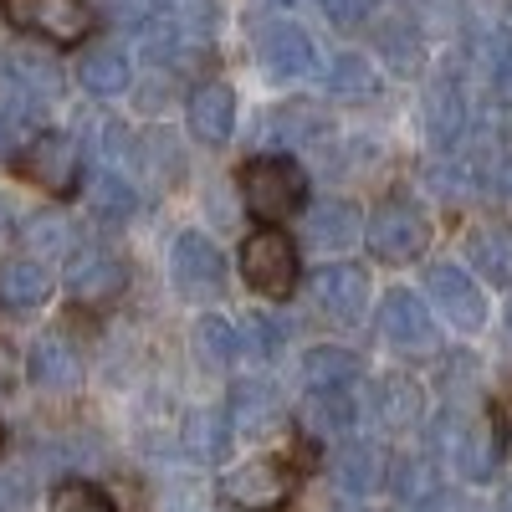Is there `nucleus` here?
I'll return each mask as SVG.
<instances>
[{"mask_svg":"<svg viewBox=\"0 0 512 512\" xmlns=\"http://www.w3.org/2000/svg\"><path fill=\"white\" fill-rule=\"evenodd\" d=\"M241 195H246L251 216L282 221V216H292V210H303L308 175H303V164L287 159V154H256L241 169Z\"/></svg>","mask_w":512,"mask_h":512,"instance_id":"nucleus-1","label":"nucleus"},{"mask_svg":"<svg viewBox=\"0 0 512 512\" xmlns=\"http://www.w3.org/2000/svg\"><path fill=\"white\" fill-rule=\"evenodd\" d=\"M369 251L379 256V262H415V256L425 251V241H431V226H425V216L410 205V200H384L374 216H369Z\"/></svg>","mask_w":512,"mask_h":512,"instance_id":"nucleus-2","label":"nucleus"},{"mask_svg":"<svg viewBox=\"0 0 512 512\" xmlns=\"http://www.w3.org/2000/svg\"><path fill=\"white\" fill-rule=\"evenodd\" d=\"M0 11H6L16 31H36L47 41H62V47H72V41L93 31L88 0H0Z\"/></svg>","mask_w":512,"mask_h":512,"instance_id":"nucleus-3","label":"nucleus"},{"mask_svg":"<svg viewBox=\"0 0 512 512\" xmlns=\"http://www.w3.org/2000/svg\"><path fill=\"white\" fill-rule=\"evenodd\" d=\"M241 277L262 292V297H287L297 287V251L282 231H256L241 246Z\"/></svg>","mask_w":512,"mask_h":512,"instance_id":"nucleus-4","label":"nucleus"},{"mask_svg":"<svg viewBox=\"0 0 512 512\" xmlns=\"http://www.w3.org/2000/svg\"><path fill=\"white\" fill-rule=\"evenodd\" d=\"M292 487H297L292 466L287 461H272V456H256V461L236 466V472L226 477V497L241 512H282L287 497H292Z\"/></svg>","mask_w":512,"mask_h":512,"instance_id":"nucleus-5","label":"nucleus"},{"mask_svg":"<svg viewBox=\"0 0 512 512\" xmlns=\"http://www.w3.org/2000/svg\"><path fill=\"white\" fill-rule=\"evenodd\" d=\"M0 93L11 98V108L21 113H36L41 103H52L62 93V67L47 57V52H6L0 62Z\"/></svg>","mask_w":512,"mask_h":512,"instance_id":"nucleus-6","label":"nucleus"},{"mask_svg":"<svg viewBox=\"0 0 512 512\" xmlns=\"http://www.w3.org/2000/svg\"><path fill=\"white\" fill-rule=\"evenodd\" d=\"M21 175L31 185H41L47 195H72L77 190V175H82V159H77V144L67 134H36L21 154Z\"/></svg>","mask_w":512,"mask_h":512,"instance_id":"nucleus-7","label":"nucleus"},{"mask_svg":"<svg viewBox=\"0 0 512 512\" xmlns=\"http://www.w3.org/2000/svg\"><path fill=\"white\" fill-rule=\"evenodd\" d=\"M123 287H128V267L118 262L113 251H103V246L72 251V262H67V292L77 297L82 308H103V303H113Z\"/></svg>","mask_w":512,"mask_h":512,"instance_id":"nucleus-8","label":"nucleus"},{"mask_svg":"<svg viewBox=\"0 0 512 512\" xmlns=\"http://www.w3.org/2000/svg\"><path fill=\"white\" fill-rule=\"evenodd\" d=\"M446 446L456 456V472L466 482H487L497 472V461H502V436H497V420L492 410H477L466 425H446Z\"/></svg>","mask_w":512,"mask_h":512,"instance_id":"nucleus-9","label":"nucleus"},{"mask_svg":"<svg viewBox=\"0 0 512 512\" xmlns=\"http://www.w3.org/2000/svg\"><path fill=\"white\" fill-rule=\"evenodd\" d=\"M169 272H175V287L185 297H216L221 277H226V262L200 231H185L175 241V251H169Z\"/></svg>","mask_w":512,"mask_h":512,"instance_id":"nucleus-10","label":"nucleus"},{"mask_svg":"<svg viewBox=\"0 0 512 512\" xmlns=\"http://www.w3.org/2000/svg\"><path fill=\"white\" fill-rule=\"evenodd\" d=\"M313 292H318L323 313H333L338 323H354V318H364V308H369V277H364L359 267H349V262L318 267V272H313Z\"/></svg>","mask_w":512,"mask_h":512,"instance_id":"nucleus-11","label":"nucleus"},{"mask_svg":"<svg viewBox=\"0 0 512 512\" xmlns=\"http://www.w3.org/2000/svg\"><path fill=\"white\" fill-rule=\"evenodd\" d=\"M431 297H436V308L456 323V328H482L487 318V303H482V292H477V277H466L456 262H441L431 272Z\"/></svg>","mask_w":512,"mask_h":512,"instance_id":"nucleus-12","label":"nucleus"},{"mask_svg":"<svg viewBox=\"0 0 512 512\" xmlns=\"http://www.w3.org/2000/svg\"><path fill=\"white\" fill-rule=\"evenodd\" d=\"M379 333L400 349H431L436 323H431V308H425L415 292H390L379 308Z\"/></svg>","mask_w":512,"mask_h":512,"instance_id":"nucleus-13","label":"nucleus"},{"mask_svg":"<svg viewBox=\"0 0 512 512\" xmlns=\"http://www.w3.org/2000/svg\"><path fill=\"white\" fill-rule=\"evenodd\" d=\"M256 57L272 77H308L318 67V47L297 26H267L256 36Z\"/></svg>","mask_w":512,"mask_h":512,"instance_id":"nucleus-14","label":"nucleus"},{"mask_svg":"<svg viewBox=\"0 0 512 512\" xmlns=\"http://www.w3.org/2000/svg\"><path fill=\"white\" fill-rule=\"evenodd\" d=\"M185 113H190V134L205 144H226L236 134V98L226 82H200Z\"/></svg>","mask_w":512,"mask_h":512,"instance_id":"nucleus-15","label":"nucleus"},{"mask_svg":"<svg viewBox=\"0 0 512 512\" xmlns=\"http://www.w3.org/2000/svg\"><path fill=\"white\" fill-rule=\"evenodd\" d=\"M466 128V93L456 77H436L431 93H425V139L436 149H451Z\"/></svg>","mask_w":512,"mask_h":512,"instance_id":"nucleus-16","label":"nucleus"},{"mask_svg":"<svg viewBox=\"0 0 512 512\" xmlns=\"http://www.w3.org/2000/svg\"><path fill=\"white\" fill-rule=\"evenodd\" d=\"M26 369H31V379L41 384V390H77V379H82V359H77V349L67 344L62 333L36 338Z\"/></svg>","mask_w":512,"mask_h":512,"instance_id":"nucleus-17","label":"nucleus"},{"mask_svg":"<svg viewBox=\"0 0 512 512\" xmlns=\"http://www.w3.org/2000/svg\"><path fill=\"white\" fill-rule=\"evenodd\" d=\"M52 297V272L36 262V256H16V262L0 267V308H41Z\"/></svg>","mask_w":512,"mask_h":512,"instance_id":"nucleus-18","label":"nucleus"},{"mask_svg":"<svg viewBox=\"0 0 512 512\" xmlns=\"http://www.w3.org/2000/svg\"><path fill=\"white\" fill-rule=\"evenodd\" d=\"M128 77H134V67H128L123 47H113V41H98V47H88L77 62V82L93 98H118L128 88Z\"/></svg>","mask_w":512,"mask_h":512,"instance_id":"nucleus-19","label":"nucleus"},{"mask_svg":"<svg viewBox=\"0 0 512 512\" xmlns=\"http://www.w3.org/2000/svg\"><path fill=\"white\" fill-rule=\"evenodd\" d=\"M277 420V390L262 379H236L231 384V425L241 436H262Z\"/></svg>","mask_w":512,"mask_h":512,"instance_id":"nucleus-20","label":"nucleus"},{"mask_svg":"<svg viewBox=\"0 0 512 512\" xmlns=\"http://www.w3.org/2000/svg\"><path fill=\"white\" fill-rule=\"evenodd\" d=\"M303 425L323 441H338L354 431V395L349 390H308L303 400Z\"/></svg>","mask_w":512,"mask_h":512,"instance_id":"nucleus-21","label":"nucleus"},{"mask_svg":"<svg viewBox=\"0 0 512 512\" xmlns=\"http://www.w3.org/2000/svg\"><path fill=\"white\" fill-rule=\"evenodd\" d=\"M231 410H195L185 420V451L195 461H221L231 451Z\"/></svg>","mask_w":512,"mask_h":512,"instance_id":"nucleus-22","label":"nucleus"},{"mask_svg":"<svg viewBox=\"0 0 512 512\" xmlns=\"http://www.w3.org/2000/svg\"><path fill=\"white\" fill-rule=\"evenodd\" d=\"M328 93L344 98V103H369L379 93V72L364 52H344L333 57V72H328Z\"/></svg>","mask_w":512,"mask_h":512,"instance_id":"nucleus-23","label":"nucleus"},{"mask_svg":"<svg viewBox=\"0 0 512 512\" xmlns=\"http://www.w3.org/2000/svg\"><path fill=\"white\" fill-rule=\"evenodd\" d=\"M308 236L318 246H349L359 236V210L349 200H323L308 210Z\"/></svg>","mask_w":512,"mask_h":512,"instance_id":"nucleus-24","label":"nucleus"},{"mask_svg":"<svg viewBox=\"0 0 512 512\" xmlns=\"http://www.w3.org/2000/svg\"><path fill=\"white\" fill-rule=\"evenodd\" d=\"M303 374H308V390H349L359 364L349 349H338V344H323L303 359Z\"/></svg>","mask_w":512,"mask_h":512,"instance_id":"nucleus-25","label":"nucleus"},{"mask_svg":"<svg viewBox=\"0 0 512 512\" xmlns=\"http://www.w3.org/2000/svg\"><path fill=\"white\" fill-rule=\"evenodd\" d=\"M333 477H338V487H344V492L369 497V492L379 487V477H384V461H379V451H374V446H349L344 456H338Z\"/></svg>","mask_w":512,"mask_h":512,"instance_id":"nucleus-26","label":"nucleus"},{"mask_svg":"<svg viewBox=\"0 0 512 512\" xmlns=\"http://www.w3.org/2000/svg\"><path fill=\"white\" fill-rule=\"evenodd\" d=\"M26 246L36 256H67L77 246V231H72V221L62 216V210H36V216L26 221Z\"/></svg>","mask_w":512,"mask_h":512,"instance_id":"nucleus-27","label":"nucleus"},{"mask_svg":"<svg viewBox=\"0 0 512 512\" xmlns=\"http://www.w3.org/2000/svg\"><path fill=\"white\" fill-rule=\"evenodd\" d=\"M472 262L487 282H512V236L507 231H482L472 241Z\"/></svg>","mask_w":512,"mask_h":512,"instance_id":"nucleus-28","label":"nucleus"},{"mask_svg":"<svg viewBox=\"0 0 512 512\" xmlns=\"http://www.w3.org/2000/svg\"><path fill=\"white\" fill-rule=\"evenodd\" d=\"M420 415V390L410 379H384L379 384V420L395 425V431H405V425Z\"/></svg>","mask_w":512,"mask_h":512,"instance_id":"nucleus-29","label":"nucleus"},{"mask_svg":"<svg viewBox=\"0 0 512 512\" xmlns=\"http://www.w3.org/2000/svg\"><path fill=\"white\" fill-rule=\"evenodd\" d=\"M195 344H200V354H205V364H231V354L241 349L236 344V328L226 323V318H200L195 323Z\"/></svg>","mask_w":512,"mask_h":512,"instance_id":"nucleus-30","label":"nucleus"},{"mask_svg":"<svg viewBox=\"0 0 512 512\" xmlns=\"http://www.w3.org/2000/svg\"><path fill=\"white\" fill-rule=\"evenodd\" d=\"M236 344H241L246 354H256V359H272V354L282 349V328H277L267 313H246V318H241V333H236Z\"/></svg>","mask_w":512,"mask_h":512,"instance_id":"nucleus-31","label":"nucleus"},{"mask_svg":"<svg viewBox=\"0 0 512 512\" xmlns=\"http://www.w3.org/2000/svg\"><path fill=\"white\" fill-rule=\"evenodd\" d=\"M93 205H98V216L123 221V216H134L139 195L128 190V180H123V175H103V180H98V190H93Z\"/></svg>","mask_w":512,"mask_h":512,"instance_id":"nucleus-32","label":"nucleus"},{"mask_svg":"<svg viewBox=\"0 0 512 512\" xmlns=\"http://www.w3.org/2000/svg\"><path fill=\"white\" fill-rule=\"evenodd\" d=\"M52 512H113V502L93 482H62L52 492Z\"/></svg>","mask_w":512,"mask_h":512,"instance_id":"nucleus-33","label":"nucleus"},{"mask_svg":"<svg viewBox=\"0 0 512 512\" xmlns=\"http://www.w3.org/2000/svg\"><path fill=\"white\" fill-rule=\"evenodd\" d=\"M154 6H159V16H169L190 36H205L210 31V0H154Z\"/></svg>","mask_w":512,"mask_h":512,"instance_id":"nucleus-34","label":"nucleus"},{"mask_svg":"<svg viewBox=\"0 0 512 512\" xmlns=\"http://www.w3.org/2000/svg\"><path fill=\"white\" fill-rule=\"evenodd\" d=\"M390 482H395V492L400 497H410V502H420V497H431V466L425 461H395V472H390Z\"/></svg>","mask_w":512,"mask_h":512,"instance_id":"nucleus-35","label":"nucleus"},{"mask_svg":"<svg viewBox=\"0 0 512 512\" xmlns=\"http://www.w3.org/2000/svg\"><path fill=\"white\" fill-rule=\"evenodd\" d=\"M26 118L31 113H21V108H0V159H11V154H21L31 139H26Z\"/></svg>","mask_w":512,"mask_h":512,"instance_id":"nucleus-36","label":"nucleus"},{"mask_svg":"<svg viewBox=\"0 0 512 512\" xmlns=\"http://www.w3.org/2000/svg\"><path fill=\"white\" fill-rule=\"evenodd\" d=\"M492 195H502V200H512V144H497L492 149V159H487V180H482Z\"/></svg>","mask_w":512,"mask_h":512,"instance_id":"nucleus-37","label":"nucleus"},{"mask_svg":"<svg viewBox=\"0 0 512 512\" xmlns=\"http://www.w3.org/2000/svg\"><path fill=\"white\" fill-rule=\"evenodd\" d=\"M26 502H31V477L26 472H0V512H26Z\"/></svg>","mask_w":512,"mask_h":512,"instance_id":"nucleus-38","label":"nucleus"},{"mask_svg":"<svg viewBox=\"0 0 512 512\" xmlns=\"http://www.w3.org/2000/svg\"><path fill=\"white\" fill-rule=\"evenodd\" d=\"M492 82L502 98H512V41H492Z\"/></svg>","mask_w":512,"mask_h":512,"instance_id":"nucleus-39","label":"nucleus"},{"mask_svg":"<svg viewBox=\"0 0 512 512\" xmlns=\"http://www.w3.org/2000/svg\"><path fill=\"white\" fill-rule=\"evenodd\" d=\"M369 6H374V0H323V11H328L338 26H354V21H364V16H369Z\"/></svg>","mask_w":512,"mask_h":512,"instance_id":"nucleus-40","label":"nucleus"},{"mask_svg":"<svg viewBox=\"0 0 512 512\" xmlns=\"http://www.w3.org/2000/svg\"><path fill=\"white\" fill-rule=\"evenodd\" d=\"M16 390V354L0 344V395H11Z\"/></svg>","mask_w":512,"mask_h":512,"instance_id":"nucleus-41","label":"nucleus"},{"mask_svg":"<svg viewBox=\"0 0 512 512\" xmlns=\"http://www.w3.org/2000/svg\"><path fill=\"white\" fill-rule=\"evenodd\" d=\"M16 236V210H11V200L0 195V241H11Z\"/></svg>","mask_w":512,"mask_h":512,"instance_id":"nucleus-42","label":"nucleus"},{"mask_svg":"<svg viewBox=\"0 0 512 512\" xmlns=\"http://www.w3.org/2000/svg\"><path fill=\"white\" fill-rule=\"evenodd\" d=\"M507 512H512V492H507Z\"/></svg>","mask_w":512,"mask_h":512,"instance_id":"nucleus-43","label":"nucleus"},{"mask_svg":"<svg viewBox=\"0 0 512 512\" xmlns=\"http://www.w3.org/2000/svg\"><path fill=\"white\" fill-rule=\"evenodd\" d=\"M507 16H512V0H507Z\"/></svg>","mask_w":512,"mask_h":512,"instance_id":"nucleus-44","label":"nucleus"}]
</instances>
